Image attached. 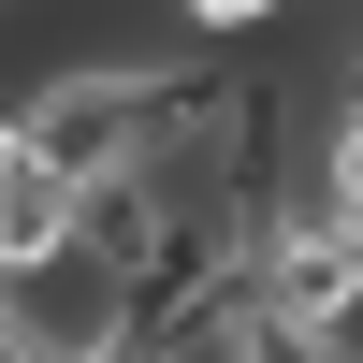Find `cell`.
<instances>
[{
  "mask_svg": "<svg viewBox=\"0 0 363 363\" xmlns=\"http://www.w3.org/2000/svg\"><path fill=\"white\" fill-rule=\"evenodd\" d=\"M174 73H189V58H87V73H44V87H15L0 116H15L29 174H58V189H116V174H160Z\"/></svg>",
  "mask_w": 363,
  "mask_h": 363,
  "instance_id": "6da1fadb",
  "label": "cell"
},
{
  "mask_svg": "<svg viewBox=\"0 0 363 363\" xmlns=\"http://www.w3.org/2000/svg\"><path fill=\"white\" fill-rule=\"evenodd\" d=\"M247 320H277V335L335 349L349 320H363V247H349L335 218H306V203H277V233L247 247Z\"/></svg>",
  "mask_w": 363,
  "mask_h": 363,
  "instance_id": "7a4b0ae2",
  "label": "cell"
},
{
  "mask_svg": "<svg viewBox=\"0 0 363 363\" xmlns=\"http://www.w3.org/2000/svg\"><path fill=\"white\" fill-rule=\"evenodd\" d=\"M58 262H73V189L58 174H0V291L58 277Z\"/></svg>",
  "mask_w": 363,
  "mask_h": 363,
  "instance_id": "3957f363",
  "label": "cell"
},
{
  "mask_svg": "<svg viewBox=\"0 0 363 363\" xmlns=\"http://www.w3.org/2000/svg\"><path fill=\"white\" fill-rule=\"evenodd\" d=\"M306 218H335L349 247H363V102L320 116V189H306Z\"/></svg>",
  "mask_w": 363,
  "mask_h": 363,
  "instance_id": "277c9868",
  "label": "cell"
},
{
  "mask_svg": "<svg viewBox=\"0 0 363 363\" xmlns=\"http://www.w3.org/2000/svg\"><path fill=\"white\" fill-rule=\"evenodd\" d=\"M174 15H189V44H203V58H218V44H262L291 0H174Z\"/></svg>",
  "mask_w": 363,
  "mask_h": 363,
  "instance_id": "5b68a950",
  "label": "cell"
},
{
  "mask_svg": "<svg viewBox=\"0 0 363 363\" xmlns=\"http://www.w3.org/2000/svg\"><path fill=\"white\" fill-rule=\"evenodd\" d=\"M0 363H44V335L15 320V291H0Z\"/></svg>",
  "mask_w": 363,
  "mask_h": 363,
  "instance_id": "8992f818",
  "label": "cell"
}]
</instances>
